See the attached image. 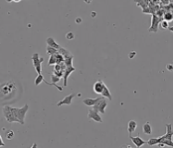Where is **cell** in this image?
Masks as SVG:
<instances>
[{
	"label": "cell",
	"instance_id": "d6a6232c",
	"mask_svg": "<svg viewBox=\"0 0 173 148\" xmlns=\"http://www.w3.org/2000/svg\"><path fill=\"white\" fill-rule=\"evenodd\" d=\"M168 30H170V32H172V33H173V26H170V28H168Z\"/></svg>",
	"mask_w": 173,
	"mask_h": 148
},
{
	"label": "cell",
	"instance_id": "1f68e13d",
	"mask_svg": "<svg viewBox=\"0 0 173 148\" xmlns=\"http://www.w3.org/2000/svg\"><path fill=\"white\" fill-rule=\"evenodd\" d=\"M3 146H5V143H3L2 136H0V147H3Z\"/></svg>",
	"mask_w": 173,
	"mask_h": 148
},
{
	"label": "cell",
	"instance_id": "e0dca14e",
	"mask_svg": "<svg viewBox=\"0 0 173 148\" xmlns=\"http://www.w3.org/2000/svg\"><path fill=\"white\" fill-rule=\"evenodd\" d=\"M143 131L144 134H147V135H150L152 134V127L150 125L149 122H145L143 126Z\"/></svg>",
	"mask_w": 173,
	"mask_h": 148
},
{
	"label": "cell",
	"instance_id": "f546056e",
	"mask_svg": "<svg viewBox=\"0 0 173 148\" xmlns=\"http://www.w3.org/2000/svg\"><path fill=\"white\" fill-rule=\"evenodd\" d=\"M166 68H167L168 71H173V65H172V64H167Z\"/></svg>",
	"mask_w": 173,
	"mask_h": 148
},
{
	"label": "cell",
	"instance_id": "d6986e66",
	"mask_svg": "<svg viewBox=\"0 0 173 148\" xmlns=\"http://www.w3.org/2000/svg\"><path fill=\"white\" fill-rule=\"evenodd\" d=\"M57 52H58V50H57V49L52 47V46L47 45V47H46V53L48 54L49 56H51V55H55V54H57Z\"/></svg>",
	"mask_w": 173,
	"mask_h": 148
},
{
	"label": "cell",
	"instance_id": "5b68a950",
	"mask_svg": "<svg viewBox=\"0 0 173 148\" xmlns=\"http://www.w3.org/2000/svg\"><path fill=\"white\" fill-rule=\"evenodd\" d=\"M163 19H160L157 15L152 14V21H151V26L150 28L148 29V32L150 33H156L157 29H158V25L160 24V22L162 21Z\"/></svg>",
	"mask_w": 173,
	"mask_h": 148
},
{
	"label": "cell",
	"instance_id": "6da1fadb",
	"mask_svg": "<svg viewBox=\"0 0 173 148\" xmlns=\"http://www.w3.org/2000/svg\"><path fill=\"white\" fill-rule=\"evenodd\" d=\"M16 91H17L16 84L12 81H6V83H2L1 86H0V93H1L2 100L9 98V97L14 95Z\"/></svg>",
	"mask_w": 173,
	"mask_h": 148
},
{
	"label": "cell",
	"instance_id": "30bf717a",
	"mask_svg": "<svg viewBox=\"0 0 173 148\" xmlns=\"http://www.w3.org/2000/svg\"><path fill=\"white\" fill-rule=\"evenodd\" d=\"M75 71V68L73 67V66H68V67H66L65 71H64V76H63V83H64V86L66 87L67 86V81H68V78L69 76L70 75V73Z\"/></svg>",
	"mask_w": 173,
	"mask_h": 148
},
{
	"label": "cell",
	"instance_id": "7a4b0ae2",
	"mask_svg": "<svg viewBox=\"0 0 173 148\" xmlns=\"http://www.w3.org/2000/svg\"><path fill=\"white\" fill-rule=\"evenodd\" d=\"M11 109H12V112L13 114L15 115V117L17 118L19 120V124H23L25 123L24 119H25V117H26V113L29 109V106L28 105H24L22 107L19 108V107H11Z\"/></svg>",
	"mask_w": 173,
	"mask_h": 148
},
{
	"label": "cell",
	"instance_id": "ba28073f",
	"mask_svg": "<svg viewBox=\"0 0 173 148\" xmlns=\"http://www.w3.org/2000/svg\"><path fill=\"white\" fill-rule=\"evenodd\" d=\"M74 96H75V95H74V93H70V95L65 96L61 101L57 102V107H61V106H63V105H68V106H69V105H71L72 99H73Z\"/></svg>",
	"mask_w": 173,
	"mask_h": 148
},
{
	"label": "cell",
	"instance_id": "836d02e7",
	"mask_svg": "<svg viewBox=\"0 0 173 148\" xmlns=\"http://www.w3.org/2000/svg\"><path fill=\"white\" fill-rule=\"evenodd\" d=\"M6 1H7V3H10V2H12V1H13V0H6Z\"/></svg>",
	"mask_w": 173,
	"mask_h": 148
},
{
	"label": "cell",
	"instance_id": "277c9868",
	"mask_svg": "<svg viewBox=\"0 0 173 148\" xmlns=\"http://www.w3.org/2000/svg\"><path fill=\"white\" fill-rule=\"evenodd\" d=\"M31 59H33V63L34 69H35V71H36L37 74H41V72H42L41 64H42V62L44 61V57H40L38 53H34L33 55V57H31Z\"/></svg>",
	"mask_w": 173,
	"mask_h": 148
},
{
	"label": "cell",
	"instance_id": "d4e9b609",
	"mask_svg": "<svg viewBox=\"0 0 173 148\" xmlns=\"http://www.w3.org/2000/svg\"><path fill=\"white\" fill-rule=\"evenodd\" d=\"M160 26L162 27V29H168L170 28V25H168V21H162L160 22Z\"/></svg>",
	"mask_w": 173,
	"mask_h": 148
},
{
	"label": "cell",
	"instance_id": "d590c367",
	"mask_svg": "<svg viewBox=\"0 0 173 148\" xmlns=\"http://www.w3.org/2000/svg\"><path fill=\"white\" fill-rule=\"evenodd\" d=\"M13 1H14V2H19L21 0H13Z\"/></svg>",
	"mask_w": 173,
	"mask_h": 148
},
{
	"label": "cell",
	"instance_id": "f1b7e54d",
	"mask_svg": "<svg viewBox=\"0 0 173 148\" xmlns=\"http://www.w3.org/2000/svg\"><path fill=\"white\" fill-rule=\"evenodd\" d=\"M66 38L69 39V40H72V39L74 38V33H68L66 34Z\"/></svg>",
	"mask_w": 173,
	"mask_h": 148
},
{
	"label": "cell",
	"instance_id": "44dd1931",
	"mask_svg": "<svg viewBox=\"0 0 173 148\" xmlns=\"http://www.w3.org/2000/svg\"><path fill=\"white\" fill-rule=\"evenodd\" d=\"M73 58L74 57L71 55L69 57H65V60H64V64L68 67V66H72V61H73Z\"/></svg>",
	"mask_w": 173,
	"mask_h": 148
},
{
	"label": "cell",
	"instance_id": "e575fe53",
	"mask_svg": "<svg viewBox=\"0 0 173 148\" xmlns=\"http://www.w3.org/2000/svg\"><path fill=\"white\" fill-rule=\"evenodd\" d=\"M79 21H81V19H77V23H80Z\"/></svg>",
	"mask_w": 173,
	"mask_h": 148
},
{
	"label": "cell",
	"instance_id": "603a6c76",
	"mask_svg": "<svg viewBox=\"0 0 173 148\" xmlns=\"http://www.w3.org/2000/svg\"><path fill=\"white\" fill-rule=\"evenodd\" d=\"M55 64H57V57H56V54L55 55H51L49 57V59H48V65H55Z\"/></svg>",
	"mask_w": 173,
	"mask_h": 148
},
{
	"label": "cell",
	"instance_id": "5bb4252c",
	"mask_svg": "<svg viewBox=\"0 0 173 148\" xmlns=\"http://www.w3.org/2000/svg\"><path fill=\"white\" fill-rule=\"evenodd\" d=\"M137 128V122L135 120H130L129 123H128V132L130 135H132V133L135 131Z\"/></svg>",
	"mask_w": 173,
	"mask_h": 148
},
{
	"label": "cell",
	"instance_id": "7402d4cb",
	"mask_svg": "<svg viewBox=\"0 0 173 148\" xmlns=\"http://www.w3.org/2000/svg\"><path fill=\"white\" fill-rule=\"evenodd\" d=\"M58 52H59V53L61 54V55L64 56V57L71 56V53H70V52L69 51V50H67V49L63 48V47H60L59 49H58Z\"/></svg>",
	"mask_w": 173,
	"mask_h": 148
},
{
	"label": "cell",
	"instance_id": "cb8c5ba5",
	"mask_svg": "<svg viewBox=\"0 0 173 148\" xmlns=\"http://www.w3.org/2000/svg\"><path fill=\"white\" fill-rule=\"evenodd\" d=\"M14 137V131L12 130H7L6 131V138L7 140H11Z\"/></svg>",
	"mask_w": 173,
	"mask_h": 148
},
{
	"label": "cell",
	"instance_id": "3957f363",
	"mask_svg": "<svg viewBox=\"0 0 173 148\" xmlns=\"http://www.w3.org/2000/svg\"><path fill=\"white\" fill-rule=\"evenodd\" d=\"M3 114H4V116H5V118H6L7 122H9V123L18 122V123H19V120L16 118L15 115L13 114L12 109H11V107L4 106L3 107Z\"/></svg>",
	"mask_w": 173,
	"mask_h": 148
},
{
	"label": "cell",
	"instance_id": "4316f807",
	"mask_svg": "<svg viewBox=\"0 0 173 148\" xmlns=\"http://www.w3.org/2000/svg\"><path fill=\"white\" fill-rule=\"evenodd\" d=\"M59 79L60 78L57 77V75H55V74H52V75H51V81H52L53 83H57V81H59Z\"/></svg>",
	"mask_w": 173,
	"mask_h": 148
},
{
	"label": "cell",
	"instance_id": "8d00e7d4",
	"mask_svg": "<svg viewBox=\"0 0 173 148\" xmlns=\"http://www.w3.org/2000/svg\"><path fill=\"white\" fill-rule=\"evenodd\" d=\"M144 1H145V2H146V3L148 4V5H149V0H144Z\"/></svg>",
	"mask_w": 173,
	"mask_h": 148
},
{
	"label": "cell",
	"instance_id": "8992f818",
	"mask_svg": "<svg viewBox=\"0 0 173 148\" xmlns=\"http://www.w3.org/2000/svg\"><path fill=\"white\" fill-rule=\"evenodd\" d=\"M107 107H108V102L105 100L104 96H101V98L99 99V101H98V102L94 105L93 107L94 108V109H96L99 113H101V114H105Z\"/></svg>",
	"mask_w": 173,
	"mask_h": 148
},
{
	"label": "cell",
	"instance_id": "9c48e42d",
	"mask_svg": "<svg viewBox=\"0 0 173 148\" xmlns=\"http://www.w3.org/2000/svg\"><path fill=\"white\" fill-rule=\"evenodd\" d=\"M106 86V84L104 83V81H97L96 83L94 84V92L97 93V95H101L102 92H103L104 88Z\"/></svg>",
	"mask_w": 173,
	"mask_h": 148
},
{
	"label": "cell",
	"instance_id": "ac0fdd59",
	"mask_svg": "<svg viewBox=\"0 0 173 148\" xmlns=\"http://www.w3.org/2000/svg\"><path fill=\"white\" fill-rule=\"evenodd\" d=\"M101 95L104 96L105 98H108V100H112V95H111V93H110V91H109V89L108 88L107 85L105 86L103 92H102V93H101Z\"/></svg>",
	"mask_w": 173,
	"mask_h": 148
},
{
	"label": "cell",
	"instance_id": "4fadbf2b",
	"mask_svg": "<svg viewBox=\"0 0 173 148\" xmlns=\"http://www.w3.org/2000/svg\"><path fill=\"white\" fill-rule=\"evenodd\" d=\"M167 133L165 134L163 137L164 139H168V140H172V137H173V130H172V125L170 123L167 124ZM163 139V140H164Z\"/></svg>",
	"mask_w": 173,
	"mask_h": 148
},
{
	"label": "cell",
	"instance_id": "83f0119b",
	"mask_svg": "<svg viewBox=\"0 0 173 148\" xmlns=\"http://www.w3.org/2000/svg\"><path fill=\"white\" fill-rule=\"evenodd\" d=\"M164 18H165V19H166V21H172V19H173V16H172V14H171L170 12H168V13L165 14Z\"/></svg>",
	"mask_w": 173,
	"mask_h": 148
},
{
	"label": "cell",
	"instance_id": "7c38bea8",
	"mask_svg": "<svg viewBox=\"0 0 173 148\" xmlns=\"http://www.w3.org/2000/svg\"><path fill=\"white\" fill-rule=\"evenodd\" d=\"M100 98H101V96L97 97V98H86V99H84L83 101H82V103H83L85 106H87V107H94V105H96L98 101H99Z\"/></svg>",
	"mask_w": 173,
	"mask_h": 148
},
{
	"label": "cell",
	"instance_id": "2e32d148",
	"mask_svg": "<svg viewBox=\"0 0 173 148\" xmlns=\"http://www.w3.org/2000/svg\"><path fill=\"white\" fill-rule=\"evenodd\" d=\"M162 141H163V136H161V137H158V138H151L150 140H148L147 145L149 146H153V145H158V143Z\"/></svg>",
	"mask_w": 173,
	"mask_h": 148
},
{
	"label": "cell",
	"instance_id": "9a60e30c",
	"mask_svg": "<svg viewBox=\"0 0 173 148\" xmlns=\"http://www.w3.org/2000/svg\"><path fill=\"white\" fill-rule=\"evenodd\" d=\"M46 44H47V45H49V46H52V47H54V48H56V49H59L61 46L57 44V43L55 41V39L54 38H52V37H48L46 39Z\"/></svg>",
	"mask_w": 173,
	"mask_h": 148
},
{
	"label": "cell",
	"instance_id": "ffe728a7",
	"mask_svg": "<svg viewBox=\"0 0 173 148\" xmlns=\"http://www.w3.org/2000/svg\"><path fill=\"white\" fill-rule=\"evenodd\" d=\"M44 81H45L44 76H43L42 74H38L37 77L35 78V80H34V84L35 85H40Z\"/></svg>",
	"mask_w": 173,
	"mask_h": 148
},
{
	"label": "cell",
	"instance_id": "8fae6325",
	"mask_svg": "<svg viewBox=\"0 0 173 148\" xmlns=\"http://www.w3.org/2000/svg\"><path fill=\"white\" fill-rule=\"evenodd\" d=\"M130 139L132 140V142L134 143L135 146L138 147V148L144 145H147V142L144 141V140L142 139L140 136H135V137H132V135H130Z\"/></svg>",
	"mask_w": 173,
	"mask_h": 148
},
{
	"label": "cell",
	"instance_id": "484cf974",
	"mask_svg": "<svg viewBox=\"0 0 173 148\" xmlns=\"http://www.w3.org/2000/svg\"><path fill=\"white\" fill-rule=\"evenodd\" d=\"M44 81H45V83L47 85H50V86H54V87L57 88V90H59L60 92H61V91H63V88H62V87H60V86H58V85H57V83H47V81H45V80Z\"/></svg>",
	"mask_w": 173,
	"mask_h": 148
},
{
	"label": "cell",
	"instance_id": "52a82bcc",
	"mask_svg": "<svg viewBox=\"0 0 173 148\" xmlns=\"http://www.w3.org/2000/svg\"><path fill=\"white\" fill-rule=\"evenodd\" d=\"M87 118L93 119L94 121H96V122H99V123L103 122V119H102L101 116L99 115V112H98L96 109H94L93 107H91V108L89 109V112L87 114Z\"/></svg>",
	"mask_w": 173,
	"mask_h": 148
},
{
	"label": "cell",
	"instance_id": "4dcf8cb0",
	"mask_svg": "<svg viewBox=\"0 0 173 148\" xmlns=\"http://www.w3.org/2000/svg\"><path fill=\"white\" fill-rule=\"evenodd\" d=\"M136 56V52L135 51H132L131 53L129 54V57L130 58H132V57H134Z\"/></svg>",
	"mask_w": 173,
	"mask_h": 148
}]
</instances>
